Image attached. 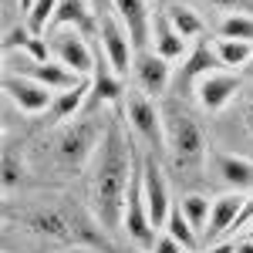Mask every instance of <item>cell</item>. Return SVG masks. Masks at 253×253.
<instances>
[{"label":"cell","instance_id":"obj_28","mask_svg":"<svg viewBox=\"0 0 253 253\" xmlns=\"http://www.w3.org/2000/svg\"><path fill=\"white\" fill-rule=\"evenodd\" d=\"M0 169H3V175H0V179H3V193L10 196L20 186V179H24V159H17L10 149H7V152H3V166H0Z\"/></svg>","mask_w":253,"mask_h":253},{"label":"cell","instance_id":"obj_14","mask_svg":"<svg viewBox=\"0 0 253 253\" xmlns=\"http://www.w3.org/2000/svg\"><path fill=\"white\" fill-rule=\"evenodd\" d=\"M240 91V75L236 71H210L206 78L196 81V98L206 112H223Z\"/></svg>","mask_w":253,"mask_h":253},{"label":"cell","instance_id":"obj_9","mask_svg":"<svg viewBox=\"0 0 253 253\" xmlns=\"http://www.w3.org/2000/svg\"><path fill=\"white\" fill-rule=\"evenodd\" d=\"M122 230L128 233L132 243L152 250V243H156V226H152V216H149L145 196H142V169H135V175H132L128 199H125V223H122Z\"/></svg>","mask_w":253,"mask_h":253},{"label":"cell","instance_id":"obj_6","mask_svg":"<svg viewBox=\"0 0 253 253\" xmlns=\"http://www.w3.org/2000/svg\"><path fill=\"white\" fill-rule=\"evenodd\" d=\"M47 47H51V58L58 64H64L68 71H75L78 78H91V71H95V47H91V41L81 31H75V27L51 31Z\"/></svg>","mask_w":253,"mask_h":253},{"label":"cell","instance_id":"obj_22","mask_svg":"<svg viewBox=\"0 0 253 253\" xmlns=\"http://www.w3.org/2000/svg\"><path fill=\"white\" fill-rule=\"evenodd\" d=\"M179 210L182 216L189 219V226H193L199 236H206V226H210V210H213V199L210 196H199V193H189L179 199Z\"/></svg>","mask_w":253,"mask_h":253},{"label":"cell","instance_id":"obj_2","mask_svg":"<svg viewBox=\"0 0 253 253\" xmlns=\"http://www.w3.org/2000/svg\"><path fill=\"white\" fill-rule=\"evenodd\" d=\"M17 219L31 233L44 236L51 243H61V247H88V250L112 253L108 233L98 226L95 216H88L78 206H68V203H34V206H24L17 213Z\"/></svg>","mask_w":253,"mask_h":253},{"label":"cell","instance_id":"obj_27","mask_svg":"<svg viewBox=\"0 0 253 253\" xmlns=\"http://www.w3.org/2000/svg\"><path fill=\"white\" fill-rule=\"evenodd\" d=\"M54 10H58V0H34L31 10H27V27H31L34 34H44L47 24H51V17H54Z\"/></svg>","mask_w":253,"mask_h":253},{"label":"cell","instance_id":"obj_24","mask_svg":"<svg viewBox=\"0 0 253 253\" xmlns=\"http://www.w3.org/2000/svg\"><path fill=\"white\" fill-rule=\"evenodd\" d=\"M166 20H169V24H172L186 41H193V38L203 34V17L196 14L189 3H172V7L166 10Z\"/></svg>","mask_w":253,"mask_h":253},{"label":"cell","instance_id":"obj_29","mask_svg":"<svg viewBox=\"0 0 253 253\" xmlns=\"http://www.w3.org/2000/svg\"><path fill=\"white\" fill-rule=\"evenodd\" d=\"M149 253H189V250H186V247H182L179 240H172L169 233H159V236H156V243H152V250H149Z\"/></svg>","mask_w":253,"mask_h":253},{"label":"cell","instance_id":"obj_17","mask_svg":"<svg viewBox=\"0 0 253 253\" xmlns=\"http://www.w3.org/2000/svg\"><path fill=\"white\" fill-rule=\"evenodd\" d=\"M51 27H75L84 38H98V14L91 0H58Z\"/></svg>","mask_w":253,"mask_h":253},{"label":"cell","instance_id":"obj_30","mask_svg":"<svg viewBox=\"0 0 253 253\" xmlns=\"http://www.w3.org/2000/svg\"><path fill=\"white\" fill-rule=\"evenodd\" d=\"M219 10H230V14H250L253 17V0H210Z\"/></svg>","mask_w":253,"mask_h":253},{"label":"cell","instance_id":"obj_18","mask_svg":"<svg viewBox=\"0 0 253 253\" xmlns=\"http://www.w3.org/2000/svg\"><path fill=\"white\" fill-rule=\"evenodd\" d=\"M91 91L98 101H115L122 98V75L112 68V61L105 58V51L95 47V71H91Z\"/></svg>","mask_w":253,"mask_h":253},{"label":"cell","instance_id":"obj_34","mask_svg":"<svg viewBox=\"0 0 253 253\" xmlns=\"http://www.w3.org/2000/svg\"><path fill=\"white\" fill-rule=\"evenodd\" d=\"M31 3H34V0H20V7H24V10H31Z\"/></svg>","mask_w":253,"mask_h":253},{"label":"cell","instance_id":"obj_31","mask_svg":"<svg viewBox=\"0 0 253 253\" xmlns=\"http://www.w3.org/2000/svg\"><path fill=\"white\" fill-rule=\"evenodd\" d=\"M91 7H95L98 17H105V14H112V10H115V0H91Z\"/></svg>","mask_w":253,"mask_h":253},{"label":"cell","instance_id":"obj_4","mask_svg":"<svg viewBox=\"0 0 253 253\" xmlns=\"http://www.w3.org/2000/svg\"><path fill=\"white\" fill-rule=\"evenodd\" d=\"M162 128H166V156L172 159L175 169H199L203 159L210 156L206 135L175 98L162 101Z\"/></svg>","mask_w":253,"mask_h":253},{"label":"cell","instance_id":"obj_3","mask_svg":"<svg viewBox=\"0 0 253 253\" xmlns=\"http://www.w3.org/2000/svg\"><path fill=\"white\" fill-rule=\"evenodd\" d=\"M108 132V122L98 115H78L54 128L51 135V169L61 179L81 175L98 156V145Z\"/></svg>","mask_w":253,"mask_h":253},{"label":"cell","instance_id":"obj_35","mask_svg":"<svg viewBox=\"0 0 253 253\" xmlns=\"http://www.w3.org/2000/svg\"><path fill=\"white\" fill-rule=\"evenodd\" d=\"M247 75H253V58H250V64H247Z\"/></svg>","mask_w":253,"mask_h":253},{"label":"cell","instance_id":"obj_11","mask_svg":"<svg viewBox=\"0 0 253 253\" xmlns=\"http://www.w3.org/2000/svg\"><path fill=\"white\" fill-rule=\"evenodd\" d=\"M206 159L213 166L216 179L230 193H253V159L236 156V152H223V149H210Z\"/></svg>","mask_w":253,"mask_h":253},{"label":"cell","instance_id":"obj_33","mask_svg":"<svg viewBox=\"0 0 253 253\" xmlns=\"http://www.w3.org/2000/svg\"><path fill=\"white\" fill-rule=\"evenodd\" d=\"M206 253H233V240H226V243H213V250Z\"/></svg>","mask_w":253,"mask_h":253},{"label":"cell","instance_id":"obj_12","mask_svg":"<svg viewBox=\"0 0 253 253\" xmlns=\"http://www.w3.org/2000/svg\"><path fill=\"white\" fill-rule=\"evenodd\" d=\"M115 17L128 31L135 54L138 51H149V44H152V24H156L149 0H115Z\"/></svg>","mask_w":253,"mask_h":253},{"label":"cell","instance_id":"obj_25","mask_svg":"<svg viewBox=\"0 0 253 253\" xmlns=\"http://www.w3.org/2000/svg\"><path fill=\"white\" fill-rule=\"evenodd\" d=\"M166 233L172 236V240H179V243H182L189 253H193L196 243H199V233L189 226V219L182 216V210H179V206H172V213H169V219H166Z\"/></svg>","mask_w":253,"mask_h":253},{"label":"cell","instance_id":"obj_16","mask_svg":"<svg viewBox=\"0 0 253 253\" xmlns=\"http://www.w3.org/2000/svg\"><path fill=\"white\" fill-rule=\"evenodd\" d=\"M243 203H247V193H223L213 199V210H210V226H206V243H219L226 240V233L233 230L236 216L243 213Z\"/></svg>","mask_w":253,"mask_h":253},{"label":"cell","instance_id":"obj_8","mask_svg":"<svg viewBox=\"0 0 253 253\" xmlns=\"http://www.w3.org/2000/svg\"><path fill=\"white\" fill-rule=\"evenodd\" d=\"M98 47L105 51V58L112 61V68H115L118 75H128V68L135 64L132 38H128V31L122 27V20L115 17V10L105 14V17H98Z\"/></svg>","mask_w":253,"mask_h":253},{"label":"cell","instance_id":"obj_10","mask_svg":"<svg viewBox=\"0 0 253 253\" xmlns=\"http://www.w3.org/2000/svg\"><path fill=\"white\" fill-rule=\"evenodd\" d=\"M3 95H7V101H14L20 112H27V115L47 112L51 101H54V91L51 88H44L41 81L27 78L20 71H3Z\"/></svg>","mask_w":253,"mask_h":253},{"label":"cell","instance_id":"obj_19","mask_svg":"<svg viewBox=\"0 0 253 253\" xmlns=\"http://www.w3.org/2000/svg\"><path fill=\"white\" fill-rule=\"evenodd\" d=\"M88 91H91V78L78 81V84H75V88H68V91H58L54 101H51V108H47L51 122L64 125V122L78 118V112H81V105H84V98H88Z\"/></svg>","mask_w":253,"mask_h":253},{"label":"cell","instance_id":"obj_1","mask_svg":"<svg viewBox=\"0 0 253 253\" xmlns=\"http://www.w3.org/2000/svg\"><path fill=\"white\" fill-rule=\"evenodd\" d=\"M135 156L125 138L122 118H108V132L91 162V216L105 233H115L125 223V199L135 175Z\"/></svg>","mask_w":253,"mask_h":253},{"label":"cell","instance_id":"obj_26","mask_svg":"<svg viewBox=\"0 0 253 253\" xmlns=\"http://www.w3.org/2000/svg\"><path fill=\"white\" fill-rule=\"evenodd\" d=\"M219 38L253 44V17L250 14H226V17L219 20Z\"/></svg>","mask_w":253,"mask_h":253},{"label":"cell","instance_id":"obj_5","mask_svg":"<svg viewBox=\"0 0 253 253\" xmlns=\"http://www.w3.org/2000/svg\"><path fill=\"white\" fill-rule=\"evenodd\" d=\"M125 122L135 132L142 145H149V152L159 156L166 152V128H162V105H156V98L132 91L125 95Z\"/></svg>","mask_w":253,"mask_h":253},{"label":"cell","instance_id":"obj_23","mask_svg":"<svg viewBox=\"0 0 253 253\" xmlns=\"http://www.w3.org/2000/svg\"><path fill=\"white\" fill-rule=\"evenodd\" d=\"M216 58H219V64L223 68H247L253 58V44H247V41H230V38H219L213 44Z\"/></svg>","mask_w":253,"mask_h":253},{"label":"cell","instance_id":"obj_15","mask_svg":"<svg viewBox=\"0 0 253 253\" xmlns=\"http://www.w3.org/2000/svg\"><path fill=\"white\" fill-rule=\"evenodd\" d=\"M132 75H135V84H138V91H142V95L159 98L166 88H169L172 68H169V61H166V58H159L156 51L149 47V51H138V54H135Z\"/></svg>","mask_w":253,"mask_h":253},{"label":"cell","instance_id":"obj_32","mask_svg":"<svg viewBox=\"0 0 253 253\" xmlns=\"http://www.w3.org/2000/svg\"><path fill=\"white\" fill-rule=\"evenodd\" d=\"M243 125H247V132L253 135V98L247 101V108H243Z\"/></svg>","mask_w":253,"mask_h":253},{"label":"cell","instance_id":"obj_20","mask_svg":"<svg viewBox=\"0 0 253 253\" xmlns=\"http://www.w3.org/2000/svg\"><path fill=\"white\" fill-rule=\"evenodd\" d=\"M152 51H156L159 58H166V61L186 58V38L166 20V14L156 17V24H152Z\"/></svg>","mask_w":253,"mask_h":253},{"label":"cell","instance_id":"obj_7","mask_svg":"<svg viewBox=\"0 0 253 253\" xmlns=\"http://www.w3.org/2000/svg\"><path fill=\"white\" fill-rule=\"evenodd\" d=\"M138 169H142V196H145V206L152 216V226H166V219L172 213V196H169V182L159 166V156L149 152L138 162Z\"/></svg>","mask_w":253,"mask_h":253},{"label":"cell","instance_id":"obj_13","mask_svg":"<svg viewBox=\"0 0 253 253\" xmlns=\"http://www.w3.org/2000/svg\"><path fill=\"white\" fill-rule=\"evenodd\" d=\"M7 71H20V75H27V78L41 81V84L51 88L54 95H58V91H68V88H75L78 81H84V78H78L75 71H68L64 64H58L54 58H51V61H34V58H27L24 51L17 54V64L7 68Z\"/></svg>","mask_w":253,"mask_h":253},{"label":"cell","instance_id":"obj_21","mask_svg":"<svg viewBox=\"0 0 253 253\" xmlns=\"http://www.w3.org/2000/svg\"><path fill=\"white\" fill-rule=\"evenodd\" d=\"M216 68H219V58H216V51L210 47V44H196L193 51L186 54L182 78H186V81H199V78H206L210 71H216Z\"/></svg>","mask_w":253,"mask_h":253}]
</instances>
